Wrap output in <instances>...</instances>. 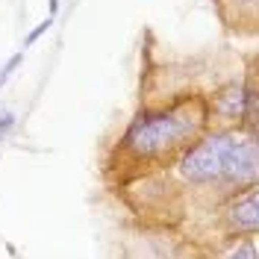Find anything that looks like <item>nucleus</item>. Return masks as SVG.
<instances>
[{"instance_id": "nucleus-1", "label": "nucleus", "mask_w": 259, "mask_h": 259, "mask_svg": "<svg viewBox=\"0 0 259 259\" xmlns=\"http://www.w3.org/2000/svg\"><path fill=\"white\" fill-rule=\"evenodd\" d=\"M209 92H203L200 85H189L168 89V95L159 100L142 95L136 115L127 121L118 142L106 150V186L115 192L130 180L159 171L177 159L189 145H194L203 133H209L215 127Z\"/></svg>"}, {"instance_id": "nucleus-2", "label": "nucleus", "mask_w": 259, "mask_h": 259, "mask_svg": "<svg viewBox=\"0 0 259 259\" xmlns=\"http://www.w3.org/2000/svg\"><path fill=\"white\" fill-rule=\"evenodd\" d=\"M218 21L224 24L227 32L233 35H247L253 38L259 27V0H212Z\"/></svg>"}, {"instance_id": "nucleus-3", "label": "nucleus", "mask_w": 259, "mask_h": 259, "mask_svg": "<svg viewBox=\"0 0 259 259\" xmlns=\"http://www.w3.org/2000/svg\"><path fill=\"white\" fill-rule=\"evenodd\" d=\"M239 127L244 133H253L259 136V92H256V56L247 59L244 68V92H242V118H239Z\"/></svg>"}, {"instance_id": "nucleus-4", "label": "nucleus", "mask_w": 259, "mask_h": 259, "mask_svg": "<svg viewBox=\"0 0 259 259\" xmlns=\"http://www.w3.org/2000/svg\"><path fill=\"white\" fill-rule=\"evenodd\" d=\"M21 62H24V50H18L15 56H9V59H6V65L0 68V92H3V85L9 82V77L21 68Z\"/></svg>"}, {"instance_id": "nucleus-5", "label": "nucleus", "mask_w": 259, "mask_h": 259, "mask_svg": "<svg viewBox=\"0 0 259 259\" xmlns=\"http://www.w3.org/2000/svg\"><path fill=\"white\" fill-rule=\"evenodd\" d=\"M50 27H53V15H48L45 21H41V24H35V27H32L30 32H27V38H24V50L32 48V45H35V41H38V38H41V35H45V32L50 30Z\"/></svg>"}, {"instance_id": "nucleus-6", "label": "nucleus", "mask_w": 259, "mask_h": 259, "mask_svg": "<svg viewBox=\"0 0 259 259\" xmlns=\"http://www.w3.org/2000/svg\"><path fill=\"white\" fill-rule=\"evenodd\" d=\"M15 121L18 118L12 112H0V145H3V142L9 139V133L15 130Z\"/></svg>"}, {"instance_id": "nucleus-7", "label": "nucleus", "mask_w": 259, "mask_h": 259, "mask_svg": "<svg viewBox=\"0 0 259 259\" xmlns=\"http://www.w3.org/2000/svg\"><path fill=\"white\" fill-rule=\"evenodd\" d=\"M48 12L56 18V12H59V0H48Z\"/></svg>"}]
</instances>
